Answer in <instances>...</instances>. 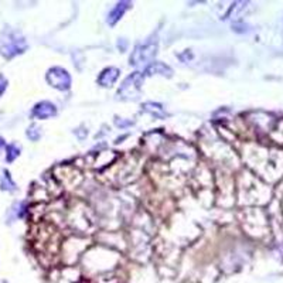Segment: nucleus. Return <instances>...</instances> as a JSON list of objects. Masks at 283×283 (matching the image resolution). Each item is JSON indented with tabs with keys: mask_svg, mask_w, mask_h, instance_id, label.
<instances>
[{
	"mask_svg": "<svg viewBox=\"0 0 283 283\" xmlns=\"http://www.w3.org/2000/svg\"><path fill=\"white\" fill-rule=\"evenodd\" d=\"M172 72H173V71L167 67V65L162 64V63H154V64H152V65L148 67V69H146V74H148V75H152V74H160V75H167V77H170Z\"/></svg>",
	"mask_w": 283,
	"mask_h": 283,
	"instance_id": "9",
	"label": "nucleus"
},
{
	"mask_svg": "<svg viewBox=\"0 0 283 283\" xmlns=\"http://www.w3.org/2000/svg\"><path fill=\"white\" fill-rule=\"evenodd\" d=\"M156 53H157L156 43H148L145 45H139L135 48L133 54L131 55V64H133L136 67L146 65L156 57Z\"/></svg>",
	"mask_w": 283,
	"mask_h": 283,
	"instance_id": "3",
	"label": "nucleus"
},
{
	"mask_svg": "<svg viewBox=\"0 0 283 283\" xmlns=\"http://www.w3.org/2000/svg\"><path fill=\"white\" fill-rule=\"evenodd\" d=\"M142 81H143V75L140 72H133L132 75H129L123 81L122 87L118 91V96L121 99H135L140 91Z\"/></svg>",
	"mask_w": 283,
	"mask_h": 283,
	"instance_id": "2",
	"label": "nucleus"
},
{
	"mask_svg": "<svg viewBox=\"0 0 283 283\" xmlns=\"http://www.w3.org/2000/svg\"><path fill=\"white\" fill-rule=\"evenodd\" d=\"M41 136V132H40V128L37 126V125H31L30 128L27 129V137H30L31 140H39Z\"/></svg>",
	"mask_w": 283,
	"mask_h": 283,
	"instance_id": "12",
	"label": "nucleus"
},
{
	"mask_svg": "<svg viewBox=\"0 0 283 283\" xmlns=\"http://www.w3.org/2000/svg\"><path fill=\"white\" fill-rule=\"evenodd\" d=\"M119 74H121V71H119L118 68H105V69L101 72V75H99V78H98V82H99V85H102V87H112V85L116 82V80L119 78Z\"/></svg>",
	"mask_w": 283,
	"mask_h": 283,
	"instance_id": "6",
	"label": "nucleus"
},
{
	"mask_svg": "<svg viewBox=\"0 0 283 283\" xmlns=\"http://www.w3.org/2000/svg\"><path fill=\"white\" fill-rule=\"evenodd\" d=\"M0 174H1L0 175V189L3 191H14L16 190V183L12 180L10 173L4 169V170H1Z\"/></svg>",
	"mask_w": 283,
	"mask_h": 283,
	"instance_id": "8",
	"label": "nucleus"
},
{
	"mask_svg": "<svg viewBox=\"0 0 283 283\" xmlns=\"http://www.w3.org/2000/svg\"><path fill=\"white\" fill-rule=\"evenodd\" d=\"M129 6H131V3L129 1H121V3H118L112 10H110V13L108 16V23L110 26H113V24H116V22L121 19L122 16L125 14V12L129 9Z\"/></svg>",
	"mask_w": 283,
	"mask_h": 283,
	"instance_id": "7",
	"label": "nucleus"
},
{
	"mask_svg": "<svg viewBox=\"0 0 283 283\" xmlns=\"http://www.w3.org/2000/svg\"><path fill=\"white\" fill-rule=\"evenodd\" d=\"M33 116L34 118H39V119H48L51 116L57 115V108H55L54 104L51 102H47V101H43L40 104H37L34 108H33Z\"/></svg>",
	"mask_w": 283,
	"mask_h": 283,
	"instance_id": "5",
	"label": "nucleus"
},
{
	"mask_svg": "<svg viewBox=\"0 0 283 283\" xmlns=\"http://www.w3.org/2000/svg\"><path fill=\"white\" fill-rule=\"evenodd\" d=\"M3 146H4V139H3V137L0 136V149L3 148Z\"/></svg>",
	"mask_w": 283,
	"mask_h": 283,
	"instance_id": "14",
	"label": "nucleus"
},
{
	"mask_svg": "<svg viewBox=\"0 0 283 283\" xmlns=\"http://www.w3.org/2000/svg\"><path fill=\"white\" fill-rule=\"evenodd\" d=\"M145 110H148L150 113H153V115L157 116V118H164V116H166L162 105H159V104H146V105H145Z\"/></svg>",
	"mask_w": 283,
	"mask_h": 283,
	"instance_id": "11",
	"label": "nucleus"
},
{
	"mask_svg": "<svg viewBox=\"0 0 283 283\" xmlns=\"http://www.w3.org/2000/svg\"><path fill=\"white\" fill-rule=\"evenodd\" d=\"M27 50V43L24 37L13 30H6L0 40V51L6 58H13Z\"/></svg>",
	"mask_w": 283,
	"mask_h": 283,
	"instance_id": "1",
	"label": "nucleus"
},
{
	"mask_svg": "<svg viewBox=\"0 0 283 283\" xmlns=\"http://www.w3.org/2000/svg\"><path fill=\"white\" fill-rule=\"evenodd\" d=\"M19 156H20V146L19 145L12 143L6 148V160L9 163L14 162Z\"/></svg>",
	"mask_w": 283,
	"mask_h": 283,
	"instance_id": "10",
	"label": "nucleus"
},
{
	"mask_svg": "<svg viewBox=\"0 0 283 283\" xmlns=\"http://www.w3.org/2000/svg\"><path fill=\"white\" fill-rule=\"evenodd\" d=\"M47 81L51 87H54L60 91H67L71 87V77H69L67 69H64V68H51L47 72Z\"/></svg>",
	"mask_w": 283,
	"mask_h": 283,
	"instance_id": "4",
	"label": "nucleus"
},
{
	"mask_svg": "<svg viewBox=\"0 0 283 283\" xmlns=\"http://www.w3.org/2000/svg\"><path fill=\"white\" fill-rule=\"evenodd\" d=\"M6 88H7V80L0 74V96L6 91Z\"/></svg>",
	"mask_w": 283,
	"mask_h": 283,
	"instance_id": "13",
	"label": "nucleus"
}]
</instances>
